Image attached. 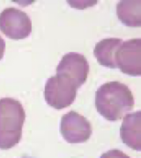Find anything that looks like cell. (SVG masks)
I'll use <instances>...</instances> for the list:
<instances>
[{"mask_svg": "<svg viewBox=\"0 0 141 158\" xmlns=\"http://www.w3.org/2000/svg\"><path fill=\"white\" fill-rule=\"evenodd\" d=\"M98 113L109 121H117L134 107V97L129 87L118 81L101 85L95 93Z\"/></svg>", "mask_w": 141, "mask_h": 158, "instance_id": "1", "label": "cell"}, {"mask_svg": "<svg viewBox=\"0 0 141 158\" xmlns=\"http://www.w3.org/2000/svg\"><path fill=\"white\" fill-rule=\"evenodd\" d=\"M26 113L20 101L0 98V149H10L20 141Z\"/></svg>", "mask_w": 141, "mask_h": 158, "instance_id": "2", "label": "cell"}, {"mask_svg": "<svg viewBox=\"0 0 141 158\" xmlns=\"http://www.w3.org/2000/svg\"><path fill=\"white\" fill-rule=\"evenodd\" d=\"M79 87L72 79L56 74L47 80L44 97L47 104L56 110L70 106L75 100Z\"/></svg>", "mask_w": 141, "mask_h": 158, "instance_id": "3", "label": "cell"}, {"mask_svg": "<svg viewBox=\"0 0 141 158\" xmlns=\"http://www.w3.org/2000/svg\"><path fill=\"white\" fill-rule=\"evenodd\" d=\"M0 31L10 39H25L32 32V22L25 11L9 7L0 13Z\"/></svg>", "mask_w": 141, "mask_h": 158, "instance_id": "4", "label": "cell"}, {"mask_svg": "<svg viewBox=\"0 0 141 158\" xmlns=\"http://www.w3.org/2000/svg\"><path fill=\"white\" fill-rule=\"evenodd\" d=\"M117 68L123 73L139 77L141 75V40L131 39L119 46L116 52Z\"/></svg>", "mask_w": 141, "mask_h": 158, "instance_id": "5", "label": "cell"}, {"mask_svg": "<svg viewBox=\"0 0 141 158\" xmlns=\"http://www.w3.org/2000/svg\"><path fill=\"white\" fill-rule=\"evenodd\" d=\"M60 132L64 139L71 144L84 143L92 135V126L84 116L71 111L61 118Z\"/></svg>", "mask_w": 141, "mask_h": 158, "instance_id": "6", "label": "cell"}, {"mask_svg": "<svg viewBox=\"0 0 141 158\" xmlns=\"http://www.w3.org/2000/svg\"><path fill=\"white\" fill-rule=\"evenodd\" d=\"M89 64L85 56L79 53H67L62 57L56 67V74L72 79L80 87L87 79Z\"/></svg>", "mask_w": 141, "mask_h": 158, "instance_id": "7", "label": "cell"}, {"mask_svg": "<svg viewBox=\"0 0 141 158\" xmlns=\"http://www.w3.org/2000/svg\"><path fill=\"white\" fill-rule=\"evenodd\" d=\"M121 138L124 144L136 151L141 150V113H128L124 117L120 128Z\"/></svg>", "mask_w": 141, "mask_h": 158, "instance_id": "8", "label": "cell"}, {"mask_svg": "<svg viewBox=\"0 0 141 158\" xmlns=\"http://www.w3.org/2000/svg\"><path fill=\"white\" fill-rule=\"evenodd\" d=\"M122 43L123 40L118 38H108L96 43L94 54L97 62L104 67L117 69L115 56L118 47Z\"/></svg>", "mask_w": 141, "mask_h": 158, "instance_id": "9", "label": "cell"}, {"mask_svg": "<svg viewBox=\"0 0 141 158\" xmlns=\"http://www.w3.org/2000/svg\"><path fill=\"white\" fill-rule=\"evenodd\" d=\"M117 14L120 21L128 27L141 26L140 0H123L117 6Z\"/></svg>", "mask_w": 141, "mask_h": 158, "instance_id": "10", "label": "cell"}, {"mask_svg": "<svg viewBox=\"0 0 141 158\" xmlns=\"http://www.w3.org/2000/svg\"><path fill=\"white\" fill-rule=\"evenodd\" d=\"M100 158H130L125 153L118 149H111L106 153H103Z\"/></svg>", "mask_w": 141, "mask_h": 158, "instance_id": "11", "label": "cell"}, {"mask_svg": "<svg viewBox=\"0 0 141 158\" xmlns=\"http://www.w3.org/2000/svg\"><path fill=\"white\" fill-rule=\"evenodd\" d=\"M5 50H6V42L4 39L0 36V60L4 56Z\"/></svg>", "mask_w": 141, "mask_h": 158, "instance_id": "12", "label": "cell"}]
</instances>
